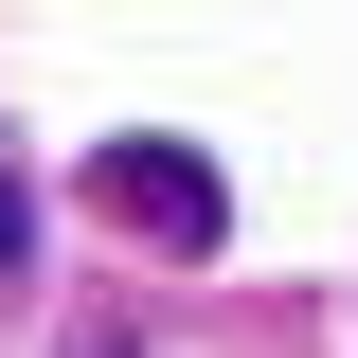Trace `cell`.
Wrapping results in <instances>:
<instances>
[{
	"instance_id": "2",
	"label": "cell",
	"mask_w": 358,
	"mask_h": 358,
	"mask_svg": "<svg viewBox=\"0 0 358 358\" xmlns=\"http://www.w3.org/2000/svg\"><path fill=\"white\" fill-rule=\"evenodd\" d=\"M18 233H36V215H18V162H0V268H18Z\"/></svg>"
},
{
	"instance_id": "1",
	"label": "cell",
	"mask_w": 358,
	"mask_h": 358,
	"mask_svg": "<svg viewBox=\"0 0 358 358\" xmlns=\"http://www.w3.org/2000/svg\"><path fill=\"white\" fill-rule=\"evenodd\" d=\"M108 215L162 233V251H215V179L179 162V143H108Z\"/></svg>"
}]
</instances>
